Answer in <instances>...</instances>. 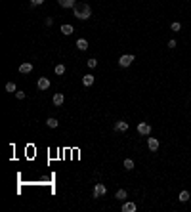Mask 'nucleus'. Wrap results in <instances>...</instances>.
Instances as JSON below:
<instances>
[{"mask_svg":"<svg viewBox=\"0 0 191 212\" xmlns=\"http://www.w3.org/2000/svg\"><path fill=\"white\" fill-rule=\"evenodd\" d=\"M73 14H75L79 19H82V21L92 17V10H90L88 4H79V6H75V8H73Z\"/></svg>","mask_w":191,"mask_h":212,"instance_id":"nucleus-1","label":"nucleus"},{"mask_svg":"<svg viewBox=\"0 0 191 212\" xmlns=\"http://www.w3.org/2000/svg\"><path fill=\"white\" fill-rule=\"evenodd\" d=\"M105 193H107V187H105L103 183H96V185H94V193H92V197H94V199H101Z\"/></svg>","mask_w":191,"mask_h":212,"instance_id":"nucleus-2","label":"nucleus"},{"mask_svg":"<svg viewBox=\"0 0 191 212\" xmlns=\"http://www.w3.org/2000/svg\"><path fill=\"white\" fill-rule=\"evenodd\" d=\"M134 61V54H126V56H120L119 58V65L120 67H130Z\"/></svg>","mask_w":191,"mask_h":212,"instance_id":"nucleus-3","label":"nucleus"},{"mask_svg":"<svg viewBox=\"0 0 191 212\" xmlns=\"http://www.w3.org/2000/svg\"><path fill=\"white\" fill-rule=\"evenodd\" d=\"M138 134H141V136H149V134H151V124H147V122H140V124H138Z\"/></svg>","mask_w":191,"mask_h":212,"instance_id":"nucleus-4","label":"nucleus"},{"mask_svg":"<svg viewBox=\"0 0 191 212\" xmlns=\"http://www.w3.org/2000/svg\"><path fill=\"white\" fill-rule=\"evenodd\" d=\"M36 86H38V90H48V88H50V80H48L46 76H40Z\"/></svg>","mask_w":191,"mask_h":212,"instance_id":"nucleus-5","label":"nucleus"},{"mask_svg":"<svg viewBox=\"0 0 191 212\" xmlns=\"http://www.w3.org/2000/svg\"><path fill=\"white\" fill-rule=\"evenodd\" d=\"M31 71H32V63H29V61L19 65V73H21V75H29Z\"/></svg>","mask_w":191,"mask_h":212,"instance_id":"nucleus-6","label":"nucleus"},{"mask_svg":"<svg viewBox=\"0 0 191 212\" xmlns=\"http://www.w3.org/2000/svg\"><path fill=\"white\" fill-rule=\"evenodd\" d=\"M147 147L151 151H159V140L157 138H147Z\"/></svg>","mask_w":191,"mask_h":212,"instance_id":"nucleus-7","label":"nucleus"},{"mask_svg":"<svg viewBox=\"0 0 191 212\" xmlns=\"http://www.w3.org/2000/svg\"><path fill=\"white\" fill-rule=\"evenodd\" d=\"M113 128L117 130V132H126V130L130 128L128 126V122H124V120H119V122H115V126Z\"/></svg>","mask_w":191,"mask_h":212,"instance_id":"nucleus-8","label":"nucleus"},{"mask_svg":"<svg viewBox=\"0 0 191 212\" xmlns=\"http://www.w3.org/2000/svg\"><path fill=\"white\" fill-rule=\"evenodd\" d=\"M52 101H54V105L55 107H59V105H63V101H65V96L63 94H54V97H52Z\"/></svg>","mask_w":191,"mask_h":212,"instance_id":"nucleus-9","label":"nucleus"},{"mask_svg":"<svg viewBox=\"0 0 191 212\" xmlns=\"http://www.w3.org/2000/svg\"><path fill=\"white\" fill-rule=\"evenodd\" d=\"M58 4L61 8H75L76 6V0H58Z\"/></svg>","mask_w":191,"mask_h":212,"instance_id":"nucleus-10","label":"nucleus"},{"mask_svg":"<svg viewBox=\"0 0 191 212\" xmlns=\"http://www.w3.org/2000/svg\"><path fill=\"white\" fill-rule=\"evenodd\" d=\"M136 210H138L136 203H124L123 205V212H136Z\"/></svg>","mask_w":191,"mask_h":212,"instance_id":"nucleus-11","label":"nucleus"},{"mask_svg":"<svg viewBox=\"0 0 191 212\" xmlns=\"http://www.w3.org/2000/svg\"><path fill=\"white\" fill-rule=\"evenodd\" d=\"M76 48H79L80 52L88 50V40L86 38H79V40H76Z\"/></svg>","mask_w":191,"mask_h":212,"instance_id":"nucleus-12","label":"nucleus"},{"mask_svg":"<svg viewBox=\"0 0 191 212\" xmlns=\"http://www.w3.org/2000/svg\"><path fill=\"white\" fill-rule=\"evenodd\" d=\"M94 80H96V79H94V75H86V76H82V84H84L86 88H88V86H92V84H94Z\"/></svg>","mask_w":191,"mask_h":212,"instance_id":"nucleus-13","label":"nucleus"},{"mask_svg":"<svg viewBox=\"0 0 191 212\" xmlns=\"http://www.w3.org/2000/svg\"><path fill=\"white\" fill-rule=\"evenodd\" d=\"M128 197V193H126V189H119L115 193V199H119V201H124V199Z\"/></svg>","mask_w":191,"mask_h":212,"instance_id":"nucleus-14","label":"nucleus"},{"mask_svg":"<svg viewBox=\"0 0 191 212\" xmlns=\"http://www.w3.org/2000/svg\"><path fill=\"white\" fill-rule=\"evenodd\" d=\"M54 73H55V75H59V76L65 75V65H63V63H58V65L54 67Z\"/></svg>","mask_w":191,"mask_h":212,"instance_id":"nucleus-15","label":"nucleus"},{"mask_svg":"<svg viewBox=\"0 0 191 212\" xmlns=\"http://www.w3.org/2000/svg\"><path fill=\"white\" fill-rule=\"evenodd\" d=\"M46 124H48V128H58V126H59V122H58V119L50 117V119L46 120Z\"/></svg>","mask_w":191,"mask_h":212,"instance_id":"nucleus-16","label":"nucleus"},{"mask_svg":"<svg viewBox=\"0 0 191 212\" xmlns=\"http://www.w3.org/2000/svg\"><path fill=\"white\" fill-rule=\"evenodd\" d=\"M61 32L65 36H69V35H73V32H75V29H73L71 25H61Z\"/></svg>","mask_w":191,"mask_h":212,"instance_id":"nucleus-17","label":"nucleus"},{"mask_svg":"<svg viewBox=\"0 0 191 212\" xmlns=\"http://www.w3.org/2000/svg\"><path fill=\"white\" fill-rule=\"evenodd\" d=\"M124 170H134V161L132 159H124Z\"/></svg>","mask_w":191,"mask_h":212,"instance_id":"nucleus-18","label":"nucleus"},{"mask_svg":"<svg viewBox=\"0 0 191 212\" xmlns=\"http://www.w3.org/2000/svg\"><path fill=\"white\" fill-rule=\"evenodd\" d=\"M189 201V191H182L180 193V203H187Z\"/></svg>","mask_w":191,"mask_h":212,"instance_id":"nucleus-19","label":"nucleus"},{"mask_svg":"<svg viewBox=\"0 0 191 212\" xmlns=\"http://www.w3.org/2000/svg\"><path fill=\"white\" fill-rule=\"evenodd\" d=\"M170 29H172L174 32H180V31H182V23H180V21H174L172 25H170Z\"/></svg>","mask_w":191,"mask_h":212,"instance_id":"nucleus-20","label":"nucleus"},{"mask_svg":"<svg viewBox=\"0 0 191 212\" xmlns=\"http://www.w3.org/2000/svg\"><path fill=\"white\" fill-rule=\"evenodd\" d=\"M6 92H17V86H15V82H8L6 84Z\"/></svg>","mask_w":191,"mask_h":212,"instance_id":"nucleus-21","label":"nucleus"},{"mask_svg":"<svg viewBox=\"0 0 191 212\" xmlns=\"http://www.w3.org/2000/svg\"><path fill=\"white\" fill-rule=\"evenodd\" d=\"M86 63H88V67H90V69H96V67H97V59H96V58H90Z\"/></svg>","mask_w":191,"mask_h":212,"instance_id":"nucleus-22","label":"nucleus"},{"mask_svg":"<svg viewBox=\"0 0 191 212\" xmlns=\"http://www.w3.org/2000/svg\"><path fill=\"white\" fill-rule=\"evenodd\" d=\"M40 4H44V0H31V6H40Z\"/></svg>","mask_w":191,"mask_h":212,"instance_id":"nucleus-23","label":"nucleus"},{"mask_svg":"<svg viewBox=\"0 0 191 212\" xmlns=\"http://www.w3.org/2000/svg\"><path fill=\"white\" fill-rule=\"evenodd\" d=\"M15 97L17 100H25V92H15Z\"/></svg>","mask_w":191,"mask_h":212,"instance_id":"nucleus-24","label":"nucleus"},{"mask_svg":"<svg viewBox=\"0 0 191 212\" xmlns=\"http://www.w3.org/2000/svg\"><path fill=\"white\" fill-rule=\"evenodd\" d=\"M168 48H170V50H172V48H176V40H168Z\"/></svg>","mask_w":191,"mask_h":212,"instance_id":"nucleus-25","label":"nucleus"},{"mask_svg":"<svg viewBox=\"0 0 191 212\" xmlns=\"http://www.w3.org/2000/svg\"><path fill=\"white\" fill-rule=\"evenodd\" d=\"M46 25H48V27L54 25V17H46Z\"/></svg>","mask_w":191,"mask_h":212,"instance_id":"nucleus-26","label":"nucleus"}]
</instances>
